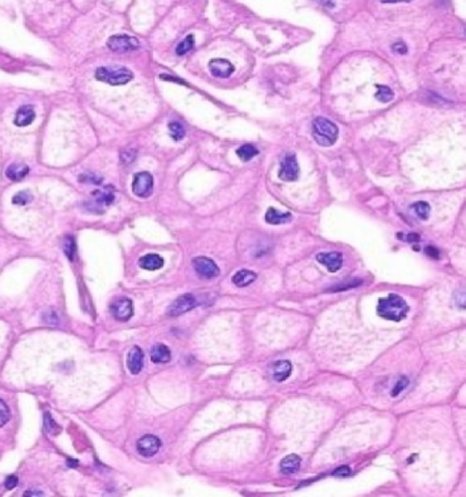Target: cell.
Segmentation results:
<instances>
[{"label": "cell", "instance_id": "cell-6", "mask_svg": "<svg viewBox=\"0 0 466 497\" xmlns=\"http://www.w3.org/2000/svg\"><path fill=\"white\" fill-rule=\"evenodd\" d=\"M197 305L198 303L194 296L187 293L175 300L168 308L167 313L170 317H178L193 310Z\"/></svg>", "mask_w": 466, "mask_h": 497}, {"label": "cell", "instance_id": "cell-34", "mask_svg": "<svg viewBox=\"0 0 466 497\" xmlns=\"http://www.w3.org/2000/svg\"><path fill=\"white\" fill-rule=\"evenodd\" d=\"M352 473V471L351 469L349 468V466L347 465H341L340 467L334 471L333 473V475H335L337 477H347Z\"/></svg>", "mask_w": 466, "mask_h": 497}, {"label": "cell", "instance_id": "cell-30", "mask_svg": "<svg viewBox=\"0 0 466 497\" xmlns=\"http://www.w3.org/2000/svg\"><path fill=\"white\" fill-rule=\"evenodd\" d=\"M94 194H95V198H96L97 203H100V204L107 205V206L111 204L113 202L114 198H115L112 190H109L108 188H106V190H103V191H97Z\"/></svg>", "mask_w": 466, "mask_h": 497}, {"label": "cell", "instance_id": "cell-28", "mask_svg": "<svg viewBox=\"0 0 466 497\" xmlns=\"http://www.w3.org/2000/svg\"><path fill=\"white\" fill-rule=\"evenodd\" d=\"M376 87H377V92L375 94L376 100L381 101L382 103H387L393 100L394 94L389 87L385 85H376Z\"/></svg>", "mask_w": 466, "mask_h": 497}, {"label": "cell", "instance_id": "cell-39", "mask_svg": "<svg viewBox=\"0 0 466 497\" xmlns=\"http://www.w3.org/2000/svg\"><path fill=\"white\" fill-rule=\"evenodd\" d=\"M426 253L429 257H432L434 259H437L438 256H439V251H437V249H435L434 247H427L426 249Z\"/></svg>", "mask_w": 466, "mask_h": 497}, {"label": "cell", "instance_id": "cell-12", "mask_svg": "<svg viewBox=\"0 0 466 497\" xmlns=\"http://www.w3.org/2000/svg\"><path fill=\"white\" fill-rule=\"evenodd\" d=\"M317 261L326 267L330 272H336L342 267L343 256L340 252H321L317 255Z\"/></svg>", "mask_w": 466, "mask_h": 497}, {"label": "cell", "instance_id": "cell-31", "mask_svg": "<svg viewBox=\"0 0 466 497\" xmlns=\"http://www.w3.org/2000/svg\"><path fill=\"white\" fill-rule=\"evenodd\" d=\"M32 200V195L29 191H21L18 193H16L14 198H13V203H15L16 205H19V206H24L26 204H28L29 202H31Z\"/></svg>", "mask_w": 466, "mask_h": 497}, {"label": "cell", "instance_id": "cell-5", "mask_svg": "<svg viewBox=\"0 0 466 497\" xmlns=\"http://www.w3.org/2000/svg\"><path fill=\"white\" fill-rule=\"evenodd\" d=\"M153 177L149 172L142 171L134 176L132 190L134 194L138 198H149L153 192Z\"/></svg>", "mask_w": 466, "mask_h": 497}, {"label": "cell", "instance_id": "cell-18", "mask_svg": "<svg viewBox=\"0 0 466 497\" xmlns=\"http://www.w3.org/2000/svg\"><path fill=\"white\" fill-rule=\"evenodd\" d=\"M301 464L300 457L296 454H290L280 462V471L285 475H291L299 471Z\"/></svg>", "mask_w": 466, "mask_h": 497}, {"label": "cell", "instance_id": "cell-36", "mask_svg": "<svg viewBox=\"0 0 466 497\" xmlns=\"http://www.w3.org/2000/svg\"><path fill=\"white\" fill-rule=\"evenodd\" d=\"M135 158H136V154L134 152V150H127L125 152L121 154L122 161L125 163L132 162Z\"/></svg>", "mask_w": 466, "mask_h": 497}, {"label": "cell", "instance_id": "cell-13", "mask_svg": "<svg viewBox=\"0 0 466 497\" xmlns=\"http://www.w3.org/2000/svg\"><path fill=\"white\" fill-rule=\"evenodd\" d=\"M143 360H144V354L141 349L138 346L131 348L127 357V367L131 374L136 375L141 372Z\"/></svg>", "mask_w": 466, "mask_h": 497}, {"label": "cell", "instance_id": "cell-11", "mask_svg": "<svg viewBox=\"0 0 466 497\" xmlns=\"http://www.w3.org/2000/svg\"><path fill=\"white\" fill-rule=\"evenodd\" d=\"M209 69L212 76L219 78H228L234 72L235 68L230 61L223 58H215L209 62Z\"/></svg>", "mask_w": 466, "mask_h": 497}, {"label": "cell", "instance_id": "cell-3", "mask_svg": "<svg viewBox=\"0 0 466 497\" xmlns=\"http://www.w3.org/2000/svg\"><path fill=\"white\" fill-rule=\"evenodd\" d=\"M96 78L110 85H125L133 78V73L123 66H103L97 69Z\"/></svg>", "mask_w": 466, "mask_h": 497}, {"label": "cell", "instance_id": "cell-32", "mask_svg": "<svg viewBox=\"0 0 466 497\" xmlns=\"http://www.w3.org/2000/svg\"><path fill=\"white\" fill-rule=\"evenodd\" d=\"M10 419V411L4 401L0 399V427H3Z\"/></svg>", "mask_w": 466, "mask_h": 497}, {"label": "cell", "instance_id": "cell-23", "mask_svg": "<svg viewBox=\"0 0 466 497\" xmlns=\"http://www.w3.org/2000/svg\"><path fill=\"white\" fill-rule=\"evenodd\" d=\"M412 210H414V213L417 215V217L421 218V220H427L429 218L430 210H431V208H430V205L426 202H417L414 203L412 206Z\"/></svg>", "mask_w": 466, "mask_h": 497}, {"label": "cell", "instance_id": "cell-25", "mask_svg": "<svg viewBox=\"0 0 466 497\" xmlns=\"http://www.w3.org/2000/svg\"><path fill=\"white\" fill-rule=\"evenodd\" d=\"M42 321L49 326H57L60 324V317L55 310L48 309L42 313Z\"/></svg>", "mask_w": 466, "mask_h": 497}, {"label": "cell", "instance_id": "cell-20", "mask_svg": "<svg viewBox=\"0 0 466 497\" xmlns=\"http://www.w3.org/2000/svg\"><path fill=\"white\" fill-rule=\"evenodd\" d=\"M292 218V214L290 212H282L274 208H270L265 214V221L273 225L289 223Z\"/></svg>", "mask_w": 466, "mask_h": 497}, {"label": "cell", "instance_id": "cell-29", "mask_svg": "<svg viewBox=\"0 0 466 497\" xmlns=\"http://www.w3.org/2000/svg\"><path fill=\"white\" fill-rule=\"evenodd\" d=\"M169 130L170 131V136L176 142L181 141L185 136V130L179 122H172L169 123Z\"/></svg>", "mask_w": 466, "mask_h": 497}, {"label": "cell", "instance_id": "cell-1", "mask_svg": "<svg viewBox=\"0 0 466 497\" xmlns=\"http://www.w3.org/2000/svg\"><path fill=\"white\" fill-rule=\"evenodd\" d=\"M408 311L409 306L406 300L394 293H391L386 298H381L378 302V314L383 319L400 322L406 318Z\"/></svg>", "mask_w": 466, "mask_h": 497}, {"label": "cell", "instance_id": "cell-4", "mask_svg": "<svg viewBox=\"0 0 466 497\" xmlns=\"http://www.w3.org/2000/svg\"><path fill=\"white\" fill-rule=\"evenodd\" d=\"M107 45L111 51L117 53L130 52L140 48V42L137 37L124 34L110 36Z\"/></svg>", "mask_w": 466, "mask_h": 497}, {"label": "cell", "instance_id": "cell-2", "mask_svg": "<svg viewBox=\"0 0 466 497\" xmlns=\"http://www.w3.org/2000/svg\"><path fill=\"white\" fill-rule=\"evenodd\" d=\"M312 137L319 145L330 147L337 142L339 129L330 120L318 117L312 122Z\"/></svg>", "mask_w": 466, "mask_h": 497}, {"label": "cell", "instance_id": "cell-19", "mask_svg": "<svg viewBox=\"0 0 466 497\" xmlns=\"http://www.w3.org/2000/svg\"><path fill=\"white\" fill-rule=\"evenodd\" d=\"M29 172V166L21 162H16V163H12L7 168L6 176L11 181H19L21 178H25Z\"/></svg>", "mask_w": 466, "mask_h": 497}, {"label": "cell", "instance_id": "cell-22", "mask_svg": "<svg viewBox=\"0 0 466 497\" xmlns=\"http://www.w3.org/2000/svg\"><path fill=\"white\" fill-rule=\"evenodd\" d=\"M236 153L241 161L249 162L259 154V150H257L255 146L252 144H245L239 147L236 151Z\"/></svg>", "mask_w": 466, "mask_h": 497}, {"label": "cell", "instance_id": "cell-17", "mask_svg": "<svg viewBox=\"0 0 466 497\" xmlns=\"http://www.w3.org/2000/svg\"><path fill=\"white\" fill-rule=\"evenodd\" d=\"M164 264L163 258L158 254L150 253L141 257L138 260V265L147 271H157L161 269Z\"/></svg>", "mask_w": 466, "mask_h": 497}, {"label": "cell", "instance_id": "cell-38", "mask_svg": "<svg viewBox=\"0 0 466 497\" xmlns=\"http://www.w3.org/2000/svg\"><path fill=\"white\" fill-rule=\"evenodd\" d=\"M82 178H84L83 182H92L94 184H99L100 182V178H97V176L95 175H82Z\"/></svg>", "mask_w": 466, "mask_h": 497}, {"label": "cell", "instance_id": "cell-14", "mask_svg": "<svg viewBox=\"0 0 466 497\" xmlns=\"http://www.w3.org/2000/svg\"><path fill=\"white\" fill-rule=\"evenodd\" d=\"M35 117H36V113L32 106H22L16 111L14 123L17 127H26L31 124L34 122Z\"/></svg>", "mask_w": 466, "mask_h": 497}, {"label": "cell", "instance_id": "cell-8", "mask_svg": "<svg viewBox=\"0 0 466 497\" xmlns=\"http://www.w3.org/2000/svg\"><path fill=\"white\" fill-rule=\"evenodd\" d=\"M192 266L198 274L207 279L216 278L220 273L218 265L207 257L200 256L195 258L192 261Z\"/></svg>", "mask_w": 466, "mask_h": 497}, {"label": "cell", "instance_id": "cell-27", "mask_svg": "<svg viewBox=\"0 0 466 497\" xmlns=\"http://www.w3.org/2000/svg\"><path fill=\"white\" fill-rule=\"evenodd\" d=\"M44 426L46 431L50 435H57L60 432V426L55 422L49 412L45 413Z\"/></svg>", "mask_w": 466, "mask_h": 497}, {"label": "cell", "instance_id": "cell-33", "mask_svg": "<svg viewBox=\"0 0 466 497\" xmlns=\"http://www.w3.org/2000/svg\"><path fill=\"white\" fill-rule=\"evenodd\" d=\"M408 384H409L408 379L406 377H401V379L398 381L397 384H395V386L393 387V391H392V396H398L407 387Z\"/></svg>", "mask_w": 466, "mask_h": 497}, {"label": "cell", "instance_id": "cell-35", "mask_svg": "<svg viewBox=\"0 0 466 497\" xmlns=\"http://www.w3.org/2000/svg\"><path fill=\"white\" fill-rule=\"evenodd\" d=\"M17 484H18V478L15 475H10L5 481V487L8 490H12L16 487Z\"/></svg>", "mask_w": 466, "mask_h": 497}, {"label": "cell", "instance_id": "cell-26", "mask_svg": "<svg viewBox=\"0 0 466 497\" xmlns=\"http://www.w3.org/2000/svg\"><path fill=\"white\" fill-rule=\"evenodd\" d=\"M195 44L194 36L189 35L178 45L176 52L178 56H183L193 49Z\"/></svg>", "mask_w": 466, "mask_h": 497}, {"label": "cell", "instance_id": "cell-40", "mask_svg": "<svg viewBox=\"0 0 466 497\" xmlns=\"http://www.w3.org/2000/svg\"><path fill=\"white\" fill-rule=\"evenodd\" d=\"M420 240V237L416 233H411L407 236V241L410 243H417Z\"/></svg>", "mask_w": 466, "mask_h": 497}, {"label": "cell", "instance_id": "cell-9", "mask_svg": "<svg viewBox=\"0 0 466 497\" xmlns=\"http://www.w3.org/2000/svg\"><path fill=\"white\" fill-rule=\"evenodd\" d=\"M110 312L119 322H127L133 315V304L131 300L122 297L115 300L110 305Z\"/></svg>", "mask_w": 466, "mask_h": 497}, {"label": "cell", "instance_id": "cell-24", "mask_svg": "<svg viewBox=\"0 0 466 497\" xmlns=\"http://www.w3.org/2000/svg\"><path fill=\"white\" fill-rule=\"evenodd\" d=\"M62 248H63V251H64L66 257L70 261H72L75 257V253H76V243H75V240L72 236H67L64 238Z\"/></svg>", "mask_w": 466, "mask_h": 497}, {"label": "cell", "instance_id": "cell-7", "mask_svg": "<svg viewBox=\"0 0 466 497\" xmlns=\"http://www.w3.org/2000/svg\"><path fill=\"white\" fill-rule=\"evenodd\" d=\"M299 172L300 169L295 154H286L280 163L279 178L285 182H293L299 177Z\"/></svg>", "mask_w": 466, "mask_h": 497}, {"label": "cell", "instance_id": "cell-16", "mask_svg": "<svg viewBox=\"0 0 466 497\" xmlns=\"http://www.w3.org/2000/svg\"><path fill=\"white\" fill-rule=\"evenodd\" d=\"M150 358L155 364H166L171 359L170 349L165 344H155L150 351Z\"/></svg>", "mask_w": 466, "mask_h": 497}, {"label": "cell", "instance_id": "cell-15", "mask_svg": "<svg viewBox=\"0 0 466 497\" xmlns=\"http://www.w3.org/2000/svg\"><path fill=\"white\" fill-rule=\"evenodd\" d=\"M292 364L287 360L277 361L272 364V375L277 382H283L291 375Z\"/></svg>", "mask_w": 466, "mask_h": 497}, {"label": "cell", "instance_id": "cell-21", "mask_svg": "<svg viewBox=\"0 0 466 497\" xmlns=\"http://www.w3.org/2000/svg\"><path fill=\"white\" fill-rule=\"evenodd\" d=\"M257 279L255 272L249 270H240L232 277V283L238 287H245Z\"/></svg>", "mask_w": 466, "mask_h": 497}, {"label": "cell", "instance_id": "cell-10", "mask_svg": "<svg viewBox=\"0 0 466 497\" xmlns=\"http://www.w3.org/2000/svg\"><path fill=\"white\" fill-rule=\"evenodd\" d=\"M161 447V441L158 437L147 434L141 437L137 443L138 453L144 457H152L158 453Z\"/></svg>", "mask_w": 466, "mask_h": 497}, {"label": "cell", "instance_id": "cell-37", "mask_svg": "<svg viewBox=\"0 0 466 497\" xmlns=\"http://www.w3.org/2000/svg\"><path fill=\"white\" fill-rule=\"evenodd\" d=\"M393 50H394L398 54L404 55L407 52V47H406V45L403 42H397V43L393 45Z\"/></svg>", "mask_w": 466, "mask_h": 497}]
</instances>
